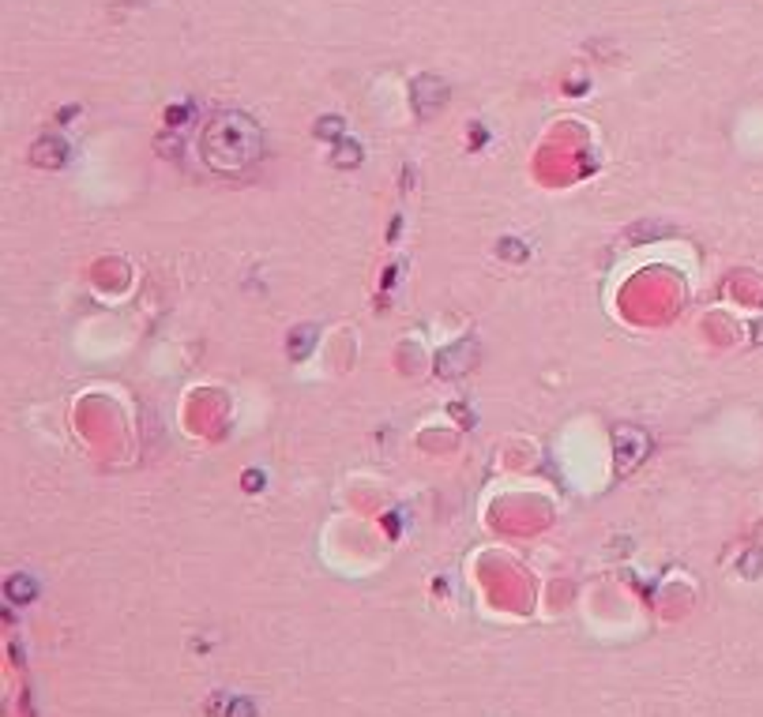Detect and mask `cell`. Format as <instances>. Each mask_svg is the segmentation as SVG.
Here are the masks:
<instances>
[{"label":"cell","instance_id":"6da1fadb","mask_svg":"<svg viewBox=\"0 0 763 717\" xmlns=\"http://www.w3.org/2000/svg\"><path fill=\"white\" fill-rule=\"evenodd\" d=\"M260 154V131L241 113H222L203 131V158L218 173H237Z\"/></svg>","mask_w":763,"mask_h":717},{"label":"cell","instance_id":"5b68a950","mask_svg":"<svg viewBox=\"0 0 763 717\" xmlns=\"http://www.w3.org/2000/svg\"><path fill=\"white\" fill-rule=\"evenodd\" d=\"M338 131H342V121H338V117H324V121L316 124V136H324V139L338 136Z\"/></svg>","mask_w":763,"mask_h":717},{"label":"cell","instance_id":"8992f818","mask_svg":"<svg viewBox=\"0 0 763 717\" xmlns=\"http://www.w3.org/2000/svg\"><path fill=\"white\" fill-rule=\"evenodd\" d=\"M233 717H248L252 713V702H233V710H230Z\"/></svg>","mask_w":763,"mask_h":717},{"label":"cell","instance_id":"277c9868","mask_svg":"<svg viewBox=\"0 0 763 717\" xmlns=\"http://www.w3.org/2000/svg\"><path fill=\"white\" fill-rule=\"evenodd\" d=\"M8 597H16V601H31V597H34V582L23 578V575L11 578V582H8Z\"/></svg>","mask_w":763,"mask_h":717},{"label":"cell","instance_id":"7a4b0ae2","mask_svg":"<svg viewBox=\"0 0 763 717\" xmlns=\"http://www.w3.org/2000/svg\"><path fill=\"white\" fill-rule=\"evenodd\" d=\"M613 447H617V473H631L636 462L651 451V440L639 428H617Z\"/></svg>","mask_w":763,"mask_h":717},{"label":"cell","instance_id":"52a82bcc","mask_svg":"<svg viewBox=\"0 0 763 717\" xmlns=\"http://www.w3.org/2000/svg\"><path fill=\"white\" fill-rule=\"evenodd\" d=\"M504 256L519 259V256H526V252H523V248H516V244H511V237H508V241H504Z\"/></svg>","mask_w":763,"mask_h":717},{"label":"cell","instance_id":"3957f363","mask_svg":"<svg viewBox=\"0 0 763 717\" xmlns=\"http://www.w3.org/2000/svg\"><path fill=\"white\" fill-rule=\"evenodd\" d=\"M312 346H316V327H309V323L294 327V335H289V357H294V361H305L312 353Z\"/></svg>","mask_w":763,"mask_h":717}]
</instances>
